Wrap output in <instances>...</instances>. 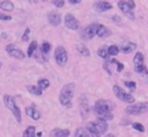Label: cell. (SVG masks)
<instances>
[{"instance_id":"277c9868","label":"cell","mask_w":148,"mask_h":137,"mask_svg":"<svg viewBox=\"0 0 148 137\" xmlns=\"http://www.w3.org/2000/svg\"><path fill=\"white\" fill-rule=\"evenodd\" d=\"M86 128L89 130L90 135L91 134H95V135H105L108 132V130H109V124H108L106 121L97 118L96 121L89 122Z\"/></svg>"},{"instance_id":"83f0119b","label":"cell","mask_w":148,"mask_h":137,"mask_svg":"<svg viewBox=\"0 0 148 137\" xmlns=\"http://www.w3.org/2000/svg\"><path fill=\"white\" fill-rule=\"evenodd\" d=\"M97 55H98L101 58H103V59H108V57H109L108 48H106V46H102V48H99V49L97 50Z\"/></svg>"},{"instance_id":"5bb4252c","label":"cell","mask_w":148,"mask_h":137,"mask_svg":"<svg viewBox=\"0 0 148 137\" xmlns=\"http://www.w3.org/2000/svg\"><path fill=\"white\" fill-rule=\"evenodd\" d=\"M47 20L50 22V24H52L53 27H57L61 23V16L59 13L57 12H51L47 14Z\"/></svg>"},{"instance_id":"bcb514c9","label":"cell","mask_w":148,"mask_h":137,"mask_svg":"<svg viewBox=\"0 0 148 137\" xmlns=\"http://www.w3.org/2000/svg\"><path fill=\"white\" fill-rule=\"evenodd\" d=\"M29 1H31V0H29Z\"/></svg>"},{"instance_id":"f546056e","label":"cell","mask_w":148,"mask_h":137,"mask_svg":"<svg viewBox=\"0 0 148 137\" xmlns=\"http://www.w3.org/2000/svg\"><path fill=\"white\" fill-rule=\"evenodd\" d=\"M50 50H51V43H49V42H43L42 43V46H40V52H43L44 55H46L47 52H50Z\"/></svg>"},{"instance_id":"836d02e7","label":"cell","mask_w":148,"mask_h":137,"mask_svg":"<svg viewBox=\"0 0 148 137\" xmlns=\"http://www.w3.org/2000/svg\"><path fill=\"white\" fill-rule=\"evenodd\" d=\"M52 3H53V6H56L58 8H61L65 5V0H52Z\"/></svg>"},{"instance_id":"52a82bcc","label":"cell","mask_w":148,"mask_h":137,"mask_svg":"<svg viewBox=\"0 0 148 137\" xmlns=\"http://www.w3.org/2000/svg\"><path fill=\"white\" fill-rule=\"evenodd\" d=\"M54 59H56V63L59 65V66H65L68 62V55H67V51L64 46L61 45H58L54 50Z\"/></svg>"},{"instance_id":"4fadbf2b","label":"cell","mask_w":148,"mask_h":137,"mask_svg":"<svg viewBox=\"0 0 148 137\" xmlns=\"http://www.w3.org/2000/svg\"><path fill=\"white\" fill-rule=\"evenodd\" d=\"M24 111H25V114H27V115H28L30 118H32L34 121H38V120H40V117H42L40 113H39V111L36 109L35 104H31V106L25 107Z\"/></svg>"},{"instance_id":"ab89813d","label":"cell","mask_w":148,"mask_h":137,"mask_svg":"<svg viewBox=\"0 0 148 137\" xmlns=\"http://www.w3.org/2000/svg\"><path fill=\"white\" fill-rule=\"evenodd\" d=\"M112 21H116V22H120V17H119V16H117V15H114V16H112Z\"/></svg>"},{"instance_id":"5b68a950","label":"cell","mask_w":148,"mask_h":137,"mask_svg":"<svg viewBox=\"0 0 148 137\" xmlns=\"http://www.w3.org/2000/svg\"><path fill=\"white\" fill-rule=\"evenodd\" d=\"M148 113V101L143 102H136V103H130L125 108V114L131 115V116H136V115H142Z\"/></svg>"},{"instance_id":"d4e9b609","label":"cell","mask_w":148,"mask_h":137,"mask_svg":"<svg viewBox=\"0 0 148 137\" xmlns=\"http://www.w3.org/2000/svg\"><path fill=\"white\" fill-rule=\"evenodd\" d=\"M90 132L87 128H77L74 131V137H89Z\"/></svg>"},{"instance_id":"8d00e7d4","label":"cell","mask_w":148,"mask_h":137,"mask_svg":"<svg viewBox=\"0 0 148 137\" xmlns=\"http://www.w3.org/2000/svg\"><path fill=\"white\" fill-rule=\"evenodd\" d=\"M127 2H128L130 7H131L132 9H134V8H135V2H134V0H127Z\"/></svg>"},{"instance_id":"ee69618b","label":"cell","mask_w":148,"mask_h":137,"mask_svg":"<svg viewBox=\"0 0 148 137\" xmlns=\"http://www.w3.org/2000/svg\"><path fill=\"white\" fill-rule=\"evenodd\" d=\"M1 67H2V63L0 62V68H1Z\"/></svg>"},{"instance_id":"44dd1931","label":"cell","mask_w":148,"mask_h":137,"mask_svg":"<svg viewBox=\"0 0 148 137\" xmlns=\"http://www.w3.org/2000/svg\"><path fill=\"white\" fill-rule=\"evenodd\" d=\"M0 8L5 12H12L14 10V3L9 0H3V1H0Z\"/></svg>"},{"instance_id":"484cf974","label":"cell","mask_w":148,"mask_h":137,"mask_svg":"<svg viewBox=\"0 0 148 137\" xmlns=\"http://www.w3.org/2000/svg\"><path fill=\"white\" fill-rule=\"evenodd\" d=\"M50 85H51V82H50V80L46 79V78H40V79L37 81V86H38L39 88H42L43 91H44V89H47V88L50 87Z\"/></svg>"},{"instance_id":"7bdbcfd3","label":"cell","mask_w":148,"mask_h":137,"mask_svg":"<svg viewBox=\"0 0 148 137\" xmlns=\"http://www.w3.org/2000/svg\"><path fill=\"white\" fill-rule=\"evenodd\" d=\"M91 137H101L99 135H95V134H91Z\"/></svg>"},{"instance_id":"8fae6325","label":"cell","mask_w":148,"mask_h":137,"mask_svg":"<svg viewBox=\"0 0 148 137\" xmlns=\"http://www.w3.org/2000/svg\"><path fill=\"white\" fill-rule=\"evenodd\" d=\"M97 27H98V23L88 24V26L83 29V31H82V37H83L84 39H91V38L96 35Z\"/></svg>"},{"instance_id":"e0dca14e","label":"cell","mask_w":148,"mask_h":137,"mask_svg":"<svg viewBox=\"0 0 148 137\" xmlns=\"http://www.w3.org/2000/svg\"><path fill=\"white\" fill-rule=\"evenodd\" d=\"M95 8L97 12H106L112 8V5L108 1H98L95 3Z\"/></svg>"},{"instance_id":"4316f807","label":"cell","mask_w":148,"mask_h":137,"mask_svg":"<svg viewBox=\"0 0 148 137\" xmlns=\"http://www.w3.org/2000/svg\"><path fill=\"white\" fill-rule=\"evenodd\" d=\"M119 51H120V49H119V46H118V45H116V44H112V45L108 46V52H109V56L114 57V56H117V55L119 53Z\"/></svg>"},{"instance_id":"7c38bea8","label":"cell","mask_w":148,"mask_h":137,"mask_svg":"<svg viewBox=\"0 0 148 137\" xmlns=\"http://www.w3.org/2000/svg\"><path fill=\"white\" fill-rule=\"evenodd\" d=\"M118 7H119V9L128 17V19H131V20H133L135 16H134V13H133V9L130 7V5H128V2L127 1H125V0H120L119 2H118Z\"/></svg>"},{"instance_id":"f1b7e54d","label":"cell","mask_w":148,"mask_h":137,"mask_svg":"<svg viewBox=\"0 0 148 137\" xmlns=\"http://www.w3.org/2000/svg\"><path fill=\"white\" fill-rule=\"evenodd\" d=\"M124 84H125V86L131 91V92H133V91H135L136 89V82L134 81V80H124Z\"/></svg>"},{"instance_id":"d6986e66","label":"cell","mask_w":148,"mask_h":137,"mask_svg":"<svg viewBox=\"0 0 148 137\" xmlns=\"http://www.w3.org/2000/svg\"><path fill=\"white\" fill-rule=\"evenodd\" d=\"M36 127L35 125H28L22 134V137H37L36 135Z\"/></svg>"},{"instance_id":"4dcf8cb0","label":"cell","mask_w":148,"mask_h":137,"mask_svg":"<svg viewBox=\"0 0 148 137\" xmlns=\"http://www.w3.org/2000/svg\"><path fill=\"white\" fill-rule=\"evenodd\" d=\"M131 125H132V128L134 130H136L139 132H145V130H146V128L143 127V124H141L139 122H133V123H131Z\"/></svg>"},{"instance_id":"ba28073f","label":"cell","mask_w":148,"mask_h":137,"mask_svg":"<svg viewBox=\"0 0 148 137\" xmlns=\"http://www.w3.org/2000/svg\"><path fill=\"white\" fill-rule=\"evenodd\" d=\"M6 52L8 53V56H10V57H13V58H15V59H24V57H25V55H24V52L21 50V49H18L15 44H7L6 45Z\"/></svg>"},{"instance_id":"f35d334b","label":"cell","mask_w":148,"mask_h":137,"mask_svg":"<svg viewBox=\"0 0 148 137\" xmlns=\"http://www.w3.org/2000/svg\"><path fill=\"white\" fill-rule=\"evenodd\" d=\"M68 2H69V3H72V5H76V3L81 2V0H68Z\"/></svg>"},{"instance_id":"d590c367","label":"cell","mask_w":148,"mask_h":137,"mask_svg":"<svg viewBox=\"0 0 148 137\" xmlns=\"http://www.w3.org/2000/svg\"><path fill=\"white\" fill-rule=\"evenodd\" d=\"M116 66H117V68H116V71H117V72H121V71L124 70V67H125V66H124V64H123V63H120V62H118Z\"/></svg>"},{"instance_id":"74e56055","label":"cell","mask_w":148,"mask_h":137,"mask_svg":"<svg viewBox=\"0 0 148 137\" xmlns=\"http://www.w3.org/2000/svg\"><path fill=\"white\" fill-rule=\"evenodd\" d=\"M130 123H131V122H130V120H127V118H126V120H125V118H123V120H121V122H120V124H121V125H124V124L126 125V124H130Z\"/></svg>"},{"instance_id":"ac0fdd59","label":"cell","mask_w":148,"mask_h":137,"mask_svg":"<svg viewBox=\"0 0 148 137\" xmlns=\"http://www.w3.org/2000/svg\"><path fill=\"white\" fill-rule=\"evenodd\" d=\"M25 88H27V91H28L30 94L36 95V96H40V95L43 94V89L39 88L37 85H27Z\"/></svg>"},{"instance_id":"60d3db41","label":"cell","mask_w":148,"mask_h":137,"mask_svg":"<svg viewBox=\"0 0 148 137\" xmlns=\"http://www.w3.org/2000/svg\"><path fill=\"white\" fill-rule=\"evenodd\" d=\"M105 135H106L105 137H114V135H113V134H105Z\"/></svg>"},{"instance_id":"603a6c76","label":"cell","mask_w":148,"mask_h":137,"mask_svg":"<svg viewBox=\"0 0 148 137\" xmlns=\"http://www.w3.org/2000/svg\"><path fill=\"white\" fill-rule=\"evenodd\" d=\"M76 50H77L79 53H80L81 56H83V57H89V56H90L89 49H88L84 44H82V43H80V44L76 45Z\"/></svg>"},{"instance_id":"9a60e30c","label":"cell","mask_w":148,"mask_h":137,"mask_svg":"<svg viewBox=\"0 0 148 137\" xmlns=\"http://www.w3.org/2000/svg\"><path fill=\"white\" fill-rule=\"evenodd\" d=\"M71 131L69 129H60V128H54L50 132V137H69Z\"/></svg>"},{"instance_id":"b9f144b4","label":"cell","mask_w":148,"mask_h":137,"mask_svg":"<svg viewBox=\"0 0 148 137\" xmlns=\"http://www.w3.org/2000/svg\"><path fill=\"white\" fill-rule=\"evenodd\" d=\"M36 135H37V137H42V135H43V134H42V131H40V132H37Z\"/></svg>"},{"instance_id":"8992f818","label":"cell","mask_w":148,"mask_h":137,"mask_svg":"<svg viewBox=\"0 0 148 137\" xmlns=\"http://www.w3.org/2000/svg\"><path fill=\"white\" fill-rule=\"evenodd\" d=\"M112 92H113V94H114V96L117 98V99H119L120 101H123V102H126V103H133L134 102V96L131 94V93H128V92H125V89H123L119 85H113L112 86Z\"/></svg>"},{"instance_id":"30bf717a","label":"cell","mask_w":148,"mask_h":137,"mask_svg":"<svg viewBox=\"0 0 148 137\" xmlns=\"http://www.w3.org/2000/svg\"><path fill=\"white\" fill-rule=\"evenodd\" d=\"M65 26L71 30H77L80 27V22L73 14H66L65 15Z\"/></svg>"},{"instance_id":"d6a6232c","label":"cell","mask_w":148,"mask_h":137,"mask_svg":"<svg viewBox=\"0 0 148 137\" xmlns=\"http://www.w3.org/2000/svg\"><path fill=\"white\" fill-rule=\"evenodd\" d=\"M29 34H30V28H25V30H24V33H23V35L21 37L23 42H28L29 41Z\"/></svg>"},{"instance_id":"3957f363","label":"cell","mask_w":148,"mask_h":137,"mask_svg":"<svg viewBox=\"0 0 148 137\" xmlns=\"http://www.w3.org/2000/svg\"><path fill=\"white\" fill-rule=\"evenodd\" d=\"M116 108L114 103L110 100H105V99H98L97 101H95L94 103V113L99 116V115H103V114H106V113H111L113 109Z\"/></svg>"},{"instance_id":"9c48e42d","label":"cell","mask_w":148,"mask_h":137,"mask_svg":"<svg viewBox=\"0 0 148 137\" xmlns=\"http://www.w3.org/2000/svg\"><path fill=\"white\" fill-rule=\"evenodd\" d=\"M79 107H80V114L83 118H86L89 114V103H88V98L86 94H81L80 100H79Z\"/></svg>"},{"instance_id":"6da1fadb","label":"cell","mask_w":148,"mask_h":137,"mask_svg":"<svg viewBox=\"0 0 148 137\" xmlns=\"http://www.w3.org/2000/svg\"><path fill=\"white\" fill-rule=\"evenodd\" d=\"M74 93H75V84L74 82H67L65 84L59 93V102L61 106L66 107V108H71L72 107V101L74 98Z\"/></svg>"},{"instance_id":"1f68e13d","label":"cell","mask_w":148,"mask_h":137,"mask_svg":"<svg viewBox=\"0 0 148 137\" xmlns=\"http://www.w3.org/2000/svg\"><path fill=\"white\" fill-rule=\"evenodd\" d=\"M113 114L112 113H106V114H103V115H99L97 118H99V120H104V121H106V122H109V121H112L113 120Z\"/></svg>"},{"instance_id":"e575fe53","label":"cell","mask_w":148,"mask_h":137,"mask_svg":"<svg viewBox=\"0 0 148 137\" xmlns=\"http://www.w3.org/2000/svg\"><path fill=\"white\" fill-rule=\"evenodd\" d=\"M0 20H1V21H10V20H12V16L0 13Z\"/></svg>"},{"instance_id":"7402d4cb","label":"cell","mask_w":148,"mask_h":137,"mask_svg":"<svg viewBox=\"0 0 148 137\" xmlns=\"http://www.w3.org/2000/svg\"><path fill=\"white\" fill-rule=\"evenodd\" d=\"M143 62H145V57H143V53H142V52H136V53L134 55V58H133L134 67L143 65Z\"/></svg>"},{"instance_id":"2e32d148","label":"cell","mask_w":148,"mask_h":137,"mask_svg":"<svg viewBox=\"0 0 148 137\" xmlns=\"http://www.w3.org/2000/svg\"><path fill=\"white\" fill-rule=\"evenodd\" d=\"M96 35L101 38H104L106 36H110L111 35V31L109 28H106L104 24H101L98 23V27H97V31H96Z\"/></svg>"},{"instance_id":"ffe728a7","label":"cell","mask_w":148,"mask_h":137,"mask_svg":"<svg viewBox=\"0 0 148 137\" xmlns=\"http://www.w3.org/2000/svg\"><path fill=\"white\" fill-rule=\"evenodd\" d=\"M135 49H136V44L133 43V42H127V43H125V44L120 48L121 52H124V53H131V52H133Z\"/></svg>"},{"instance_id":"f6af8a7d","label":"cell","mask_w":148,"mask_h":137,"mask_svg":"<svg viewBox=\"0 0 148 137\" xmlns=\"http://www.w3.org/2000/svg\"><path fill=\"white\" fill-rule=\"evenodd\" d=\"M42 1H44V2H45V1H47V0H42Z\"/></svg>"},{"instance_id":"cb8c5ba5","label":"cell","mask_w":148,"mask_h":137,"mask_svg":"<svg viewBox=\"0 0 148 137\" xmlns=\"http://www.w3.org/2000/svg\"><path fill=\"white\" fill-rule=\"evenodd\" d=\"M37 46H38V44H37V42H36V41H32V42L29 44L28 50H27V56H28L29 58H31V57H32V56L36 53Z\"/></svg>"},{"instance_id":"7a4b0ae2","label":"cell","mask_w":148,"mask_h":137,"mask_svg":"<svg viewBox=\"0 0 148 137\" xmlns=\"http://www.w3.org/2000/svg\"><path fill=\"white\" fill-rule=\"evenodd\" d=\"M2 100H3V103H5L6 108H8V110L14 115L15 120H16L18 123H21V122H22V111H21V109L18 108V106H17V103H16L14 96H12V95H9V94H5V95L2 96Z\"/></svg>"}]
</instances>
